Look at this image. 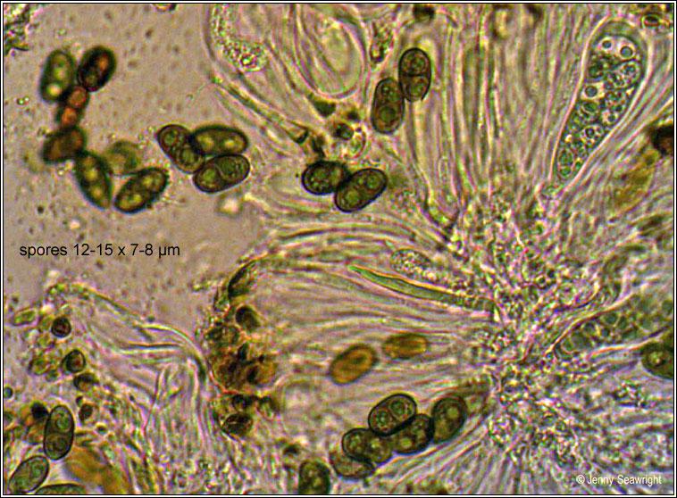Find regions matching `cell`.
<instances>
[{
	"instance_id": "8992f818",
	"label": "cell",
	"mask_w": 677,
	"mask_h": 498,
	"mask_svg": "<svg viewBox=\"0 0 677 498\" xmlns=\"http://www.w3.org/2000/svg\"><path fill=\"white\" fill-rule=\"evenodd\" d=\"M163 151L182 171H197L204 164V156L196 148L192 135L183 127L168 125L157 135Z\"/></svg>"
},
{
	"instance_id": "ac0fdd59",
	"label": "cell",
	"mask_w": 677,
	"mask_h": 498,
	"mask_svg": "<svg viewBox=\"0 0 677 498\" xmlns=\"http://www.w3.org/2000/svg\"><path fill=\"white\" fill-rule=\"evenodd\" d=\"M49 470L46 458L33 456L16 469L7 485L12 494H24L36 490L46 479Z\"/></svg>"
},
{
	"instance_id": "44dd1931",
	"label": "cell",
	"mask_w": 677,
	"mask_h": 498,
	"mask_svg": "<svg viewBox=\"0 0 677 498\" xmlns=\"http://www.w3.org/2000/svg\"><path fill=\"white\" fill-rule=\"evenodd\" d=\"M104 159L109 171L115 174L126 173L138 162V148L130 143L120 142L108 150Z\"/></svg>"
},
{
	"instance_id": "6da1fadb",
	"label": "cell",
	"mask_w": 677,
	"mask_h": 498,
	"mask_svg": "<svg viewBox=\"0 0 677 498\" xmlns=\"http://www.w3.org/2000/svg\"><path fill=\"white\" fill-rule=\"evenodd\" d=\"M386 175L376 169H364L347 177L335 194V203L343 212L360 210L378 198L387 187Z\"/></svg>"
},
{
	"instance_id": "9c48e42d",
	"label": "cell",
	"mask_w": 677,
	"mask_h": 498,
	"mask_svg": "<svg viewBox=\"0 0 677 498\" xmlns=\"http://www.w3.org/2000/svg\"><path fill=\"white\" fill-rule=\"evenodd\" d=\"M342 449L345 453L372 466L386 462L392 452L388 437L371 428H356L347 432L342 438Z\"/></svg>"
},
{
	"instance_id": "7c38bea8",
	"label": "cell",
	"mask_w": 677,
	"mask_h": 498,
	"mask_svg": "<svg viewBox=\"0 0 677 498\" xmlns=\"http://www.w3.org/2000/svg\"><path fill=\"white\" fill-rule=\"evenodd\" d=\"M76 175L79 185L95 203L105 206L110 198V185L102 162L88 153L80 154L76 160Z\"/></svg>"
},
{
	"instance_id": "5b68a950",
	"label": "cell",
	"mask_w": 677,
	"mask_h": 498,
	"mask_svg": "<svg viewBox=\"0 0 677 498\" xmlns=\"http://www.w3.org/2000/svg\"><path fill=\"white\" fill-rule=\"evenodd\" d=\"M166 174L159 169H147L138 172L121 190L116 206L122 211H134L146 206L163 190Z\"/></svg>"
},
{
	"instance_id": "7a4b0ae2",
	"label": "cell",
	"mask_w": 677,
	"mask_h": 498,
	"mask_svg": "<svg viewBox=\"0 0 677 498\" xmlns=\"http://www.w3.org/2000/svg\"><path fill=\"white\" fill-rule=\"evenodd\" d=\"M249 172L247 160L240 155L214 157L195 175V185L203 192L216 193L244 180Z\"/></svg>"
},
{
	"instance_id": "ffe728a7",
	"label": "cell",
	"mask_w": 677,
	"mask_h": 498,
	"mask_svg": "<svg viewBox=\"0 0 677 498\" xmlns=\"http://www.w3.org/2000/svg\"><path fill=\"white\" fill-rule=\"evenodd\" d=\"M88 91L79 85L70 90L63 98L57 114V121L63 129L75 126L88 102Z\"/></svg>"
},
{
	"instance_id": "cb8c5ba5",
	"label": "cell",
	"mask_w": 677,
	"mask_h": 498,
	"mask_svg": "<svg viewBox=\"0 0 677 498\" xmlns=\"http://www.w3.org/2000/svg\"><path fill=\"white\" fill-rule=\"evenodd\" d=\"M423 342L425 341L420 340L416 336H405L390 341L385 350L388 351V353H393L395 355L403 357L406 354L411 355L413 352L418 353L419 349H422Z\"/></svg>"
},
{
	"instance_id": "4316f807",
	"label": "cell",
	"mask_w": 677,
	"mask_h": 498,
	"mask_svg": "<svg viewBox=\"0 0 677 498\" xmlns=\"http://www.w3.org/2000/svg\"><path fill=\"white\" fill-rule=\"evenodd\" d=\"M673 128L662 127L654 133V142L662 150H672L668 144L673 146Z\"/></svg>"
},
{
	"instance_id": "277c9868",
	"label": "cell",
	"mask_w": 677,
	"mask_h": 498,
	"mask_svg": "<svg viewBox=\"0 0 677 498\" xmlns=\"http://www.w3.org/2000/svg\"><path fill=\"white\" fill-rule=\"evenodd\" d=\"M431 82V63L421 49L405 51L398 63V85L405 99L417 102L427 95Z\"/></svg>"
},
{
	"instance_id": "e0dca14e",
	"label": "cell",
	"mask_w": 677,
	"mask_h": 498,
	"mask_svg": "<svg viewBox=\"0 0 677 498\" xmlns=\"http://www.w3.org/2000/svg\"><path fill=\"white\" fill-rule=\"evenodd\" d=\"M84 132L76 127L62 128L50 136L43 149L44 160L47 162H59L79 156L85 145Z\"/></svg>"
},
{
	"instance_id": "f1b7e54d",
	"label": "cell",
	"mask_w": 677,
	"mask_h": 498,
	"mask_svg": "<svg viewBox=\"0 0 677 498\" xmlns=\"http://www.w3.org/2000/svg\"><path fill=\"white\" fill-rule=\"evenodd\" d=\"M74 386L80 391L87 392L94 385H96V380L95 377L92 374H83L79 377H77L73 380Z\"/></svg>"
},
{
	"instance_id": "30bf717a",
	"label": "cell",
	"mask_w": 677,
	"mask_h": 498,
	"mask_svg": "<svg viewBox=\"0 0 677 498\" xmlns=\"http://www.w3.org/2000/svg\"><path fill=\"white\" fill-rule=\"evenodd\" d=\"M194 145L203 156L238 155L247 145L246 137L227 128H204L192 135Z\"/></svg>"
},
{
	"instance_id": "5bb4252c",
	"label": "cell",
	"mask_w": 677,
	"mask_h": 498,
	"mask_svg": "<svg viewBox=\"0 0 677 498\" xmlns=\"http://www.w3.org/2000/svg\"><path fill=\"white\" fill-rule=\"evenodd\" d=\"M392 451L410 454L423 449L431 440L430 419L425 415H414L405 425L388 437Z\"/></svg>"
},
{
	"instance_id": "7402d4cb",
	"label": "cell",
	"mask_w": 677,
	"mask_h": 498,
	"mask_svg": "<svg viewBox=\"0 0 677 498\" xmlns=\"http://www.w3.org/2000/svg\"><path fill=\"white\" fill-rule=\"evenodd\" d=\"M330 461L335 471L345 478H363L368 476L373 468L370 463L350 456L344 452L332 453Z\"/></svg>"
},
{
	"instance_id": "4fadbf2b",
	"label": "cell",
	"mask_w": 677,
	"mask_h": 498,
	"mask_svg": "<svg viewBox=\"0 0 677 498\" xmlns=\"http://www.w3.org/2000/svg\"><path fill=\"white\" fill-rule=\"evenodd\" d=\"M115 67V57L110 50L102 46L89 50L77 71L79 86L88 92L99 90L110 79Z\"/></svg>"
},
{
	"instance_id": "52a82bcc",
	"label": "cell",
	"mask_w": 677,
	"mask_h": 498,
	"mask_svg": "<svg viewBox=\"0 0 677 498\" xmlns=\"http://www.w3.org/2000/svg\"><path fill=\"white\" fill-rule=\"evenodd\" d=\"M75 76L72 57L64 51L53 52L46 63L41 81L40 95L48 102L64 98L71 89Z\"/></svg>"
},
{
	"instance_id": "d6a6232c",
	"label": "cell",
	"mask_w": 677,
	"mask_h": 498,
	"mask_svg": "<svg viewBox=\"0 0 677 498\" xmlns=\"http://www.w3.org/2000/svg\"><path fill=\"white\" fill-rule=\"evenodd\" d=\"M432 9L425 6H417L414 10V15L416 20L420 22H425L430 21L432 15Z\"/></svg>"
},
{
	"instance_id": "603a6c76",
	"label": "cell",
	"mask_w": 677,
	"mask_h": 498,
	"mask_svg": "<svg viewBox=\"0 0 677 498\" xmlns=\"http://www.w3.org/2000/svg\"><path fill=\"white\" fill-rule=\"evenodd\" d=\"M252 426V418L244 411H239L230 416L224 421L222 427L225 433L240 437L247 435Z\"/></svg>"
},
{
	"instance_id": "83f0119b",
	"label": "cell",
	"mask_w": 677,
	"mask_h": 498,
	"mask_svg": "<svg viewBox=\"0 0 677 498\" xmlns=\"http://www.w3.org/2000/svg\"><path fill=\"white\" fill-rule=\"evenodd\" d=\"M236 319L238 323L247 330H254L258 326L254 312L247 307L241 308L238 311Z\"/></svg>"
},
{
	"instance_id": "8fae6325",
	"label": "cell",
	"mask_w": 677,
	"mask_h": 498,
	"mask_svg": "<svg viewBox=\"0 0 677 498\" xmlns=\"http://www.w3.org/2000/svg\"><path fill=\"white\" fill-rule=\"evenodd\" d=\"M74 434V420L68 408L63 405L56 406L47 417L45 436L44 452L53 460L63 458L70 451Z\"/></svg>"
},
{
	"instance_id": "9a60e30c",
	"label": "cell",
	"mask_w": 677,
	"mask_h": 498,
	"mask_svg": "<svg viewBox=\"0 0 677 498\" xmlns=\"http://www.w3.org/2000/svg\"><path fill=\"white\" fill-rule=\"evenodd\" d=\"M463 403L456 398H446L434 407L431 424V440L442 443L449 440L460 429L464 420Z\"/></svg>"
},
{
	"instance_id": "ba28073f",
	"label": "cell",
	"mask_w": 677,
	"mask_h": 498,
	"mask_svg": "<svg viewBox=\"0 0 677 498\" xmlns=\"http://www.w3.org/2000/svg\"><path fill=\"white\" fill-rule=\"evenodd\" d=\"M416 412L414 401L405 394L388 397L370 412L368 422L372 430L389 436L410 420Z\"/></svg>"
},
{
	"instance_id": "d4e9b609",
	"label": "cell",
	"mask_w": 677,
	"mask_h": 498,
	"mask_svg": "<svg viewBox=\"0 0 677 498\" xmlns=\"http://www.w3.org/2000/svg\"><path fill=\"white\" fill-rule=\"evenodd\" d=\"M86 365V361L83 354L78 351H72L70 353L62 362V369L64 371L70 373H77L81 371Z\"/></svg>"
},
{
	"instance_id": "1f68e13d",
	"label": "cell",
	"mask_w": 677,
	"mask_h": 498,
	"mask_svg": "<svg viewBox=\"0 0 677 498\" xmlns=\"http://www.w3.org/2000/svg\"><path fill=\"white\" fill-rule=\"evenodd\" d=\"M31 413L33 419L38 421H43L46 417L49 416V414L47 415L46 407L39 403H36L32 405Z\"/></svg>"
},
{
	"instance_id": "3957f363",
	"label": "cell",
	"mask_w": 677,
	"mask_h": 498,
	"mask_svg": "<svg viewBox=\"0 0 677 498\" xmlns=\"http://www.w3.org/2000/svg\"><path fill=\"white\" fill-rule=\"evenodd\" d=\"M405 112V96L393 79L380 80L376 86L371 111L373 129L380 134H391L401 125Z\"/></svg>"
},
{
	"instance_id": "4dcf8cb0",
	"label": "cell",
	"mask_w": 677,
	"mask_h": 498,
	"mask_svg": "<svg viewBox=\"0 0 677 498\" xmlns=\"http://www.w3.org/2000/svg\"><path fill=\"white\" fill-rule=\"evenodd\" d=\"M253 403V399L247 396L237 395L233 398L232 403L235 409L244 411Z\"/></svg>"
},
{
	"instance_id": "2e32d148",
	"label": "cell",
	"mask_w": 677,
	"mask_h": 498,
	"mask_svg": "<svg viewBox=\"0 0 677 498\" xmlns=\"http://www.w3.org/2000/svg\"><path fill=\"white\" fill-rule=\"evenodd\" d=\"M349 176L347 168L337 162H321L308 167L303 174L305 188L312 194L336 192Z\"/></svg>"
},
{
	"instance_id": "e575fe53",
	"label": "cell",
	"mask_w": 677,
	"mask_h": 498,
	"mask_svg": "<svg viewBox=\"0 0 677 498\" xmlns=\"http://www.w3.org/2000/svg\"><path fill=\"white\" fill-rule=\"evenodd\" d=\"M335 135H337V136H338L340 137L346 138V137H347V135H348V137L351 136V132L349 131L348 129H346L344 127V128H338V130L335 132Z\"/></svg>"
},
{
	"instance_id": "f546056e",
	"label": "cell",
	"mask_w": 677,
	"mask_h": 498,
	"mask_svg": "<svg viewBox=\"0 0 677 498\" xmlns=\"http://www.w3.org/2000/svg\"><path fill=\"white\" fill-rule=\"evenodd\" d=\"M71 331V326L69 321L64 318H60L54 320L52 326V332L59 337L68 336Z\"/></svg>"
},
{
	"instance_id": "836d02e7",
	"label": "cell",
	"mask_w": 677,
	"mask_h": 498,
	"mask_svg": "<svg viewBox=\"0 0 677 498\" xmlns=\"http://www.w3.org/2000/svg\"><path fill=\"white\" fill-rule=\"evenodd\" d=\"M91 413H92V407L89 405H84L80 409V412H79L80 420L87 419L91 415Z\"/></svg>"
},
{
	"instance_id": "d6986e66",
	"label": "cell",
	"mask_w": 677,
	"mask_h": 498,
	"mask_svg": "<svg viewBox=\"0 0 677 498\" xmlns=\"http://www.w3.org/2000/svg\"><path fill=\"white\" fill-rule=\"evenodd\" d=\"M330 491V478L321 463L305 461L299 469L298 492L302 494H324Z\"/></svg>"
},
{
	"instance_id": "484cf974",
	"label": "cell",
	"mask_w": 677,
	"mask_h": 498,
	"mask_svg": "<svg viewBox=\"0 0 677 498\" xmlns=\"http://www.w3.org/2000/svg\"><path fill=\"white\" fill-rule=\"evenodd\" d=\"M85 490L76 485H54L42 487L38 490L37 494H81Z\"/></svg>"
}]
</instances>
